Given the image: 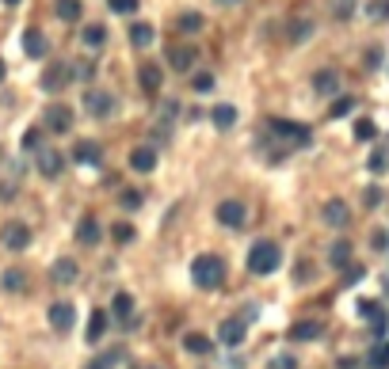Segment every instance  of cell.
I'll return each instance as SVG.
<instances>
[{
	"label": "cell",
	"mask_w": 389,
	"mask_h": 369,
	"mask_svg": "<svg viewBox=\"0 0 389 369\" xmlns=\"http://www.w3.org/2000/svg\"><path fill=\"white\" fill-rule=\"evenodd\" d=\"M138 80H141V88L145 91H160V69L157 65H141Z\"/></svg>",
	"instance_id": "cell-16"
},
{
	"label": "cell",
	"mask_w": 389,
	"mask_h": 369,
	"mask_svg": "<svg viewBox=\"0 0 389 369\" xmlns=\"http://www.w3.org/2000/svg\"><path fill=\"white\" fill-rule=\"evenodd\" d=\"M290 335L298 339V343H302V339H317V335H321V324H313V320H306V324H294V331H290Z\"/></svg>",
	"instance_id": "cell-22"
},
{
	"label": "cell",
	"mask_w": 389,
	"mask_h": 369,
	"mask_svg": "<svg viewBox=\"0 0 389 369\" xmlns=\"http://www.w3.org/2000/svg\"><path fill=\"white\" fill-rule=\"evenodd\" d=\"M73 160L76 164H100V145H96V141H76Z\"/></svg>",
	"instance_id": "cell-9"
},
{
	"label": "cell",
	"mask_w": 389,
	"mask_h": 369,
	"mask_svg": "<svg viewBox=\"0 0 389 369\" xmlns=\"http://www.w3.org/2000/svg\"><path fill=\"white\" fill-rule=\"evenodd\" d=\"M233 122H237V111H233L229 103H222V107H214V126H222V130H229Z\"/></svg>",
	"instance_id": "cell-21"
},
{
	"label": "cell",
	"mask_w": 389,
	"mask_h": 369,
	"mask_svg": "<svg viewBox=\"0 0 389 369\" xmlns=\"http://www.w3.org/2000/svg\"><path fill=\"white\" fill-rule=\"evenodd\" d=\"M370 16H389V0H374V4H370Z\"/></svg>",
	"instance_id": "cell-40"
},
{
	"label": "cell",
	"mask_w": 389,
	"mask_h": 369,
	"mask_svg": "<svg viewBox=\"0 0 389 369\" xmlns=\"http://www.w3.org/2000/svg\"><path fill=\"white\" fill-rule=\"evenodd\" d=\"M76 240H81V244H96V240H100V225L92 221H81V229H76Z\"/></svg>",
	"instance_id": "cell-19"
},
{
	"label": "cell",
	"mask_w": 389,
	"mask_h": 369,
	"mask_svg": "<svg viewBox=\"0 0 389 369\" xmlns=\"http://www.w3.org/2000/svg\"><path fill=\"white\" fill-rule=\"evenodd\" d=\"M386 164H389L386 153H374V156H370V172H386Z\"/></svg>",
	"instance_id": "cell-35"
},
{
	"label": "cell",
	"mask_w": 389,
	"mask_h": 369,
	"mask_svg": "<svg viewBox=\"0 0 389 369\" xmlns=\"http://www.w3.org/2000/svg\"><path fill=\"white\" fill-rule=\"evenodd\" d=\"M370 361H374V366H389V343H381L378 350L370 354Z\"/></svg>",
	"instance_id": "cell-32"
},
{
	"label": "cell",
	"mask_w": 389,
	"mask_h": 369,
	"mask_svg": "<svg viewBox=\"0 0 389 369\" xmlns=\"http://www.w3.org/2000/svg\"><path fill=\"white\" fill-rule=\"evenodd\" d=\"M42 84H46V88H61V84H65V73H46Z\"/></svg>",
	"instance_id": "cell-36"
},
{
	"label": "cell",
	"mask_w": 389,
	"mask_h": 369,
	"mask_svg": "<svg viewBox=\"0 0 389 369\" xmlns=\"http://www.w3.org/2000/svg\"><path fill=\"white\" fill-rule=\"evenodd\" d=\"M222 4H233V0H222Z\"/></svg>",
	"instance_id": "cell-46"
},
{
	"label": "cell",
	"mask_w": 389,
	"mask_h": 369,
	"mask_svg": "<svg viewBox=\"0 0 389 369\" xmlns=\"http://www.w3.org/2000/svg\"><path fill=\"white\" fill-rule=\"evenodd\" d=\"M191 278H195V286H199V289L222 286V278H225L222 259H218V255H199V259L191 262Z\"/></svg>",
	"instance_id": "cell-1"
},
{
	"label": "cell",
	"mask_w": 389,
	"mask_h": 369,
	"mask_svg": "<svg viewBox=\"0 0 389 369\" xmlns=\"http://www.w3.org/2000/svg\"><path fill=\"white\" fill-rule=\"evenodd\" d=\"M58 16L69 19V23H73V19H81V0H58Z\"/></svg>",
	"instance_id": "cell-23"
},
{
	"label": "cell",
	"mask_w": 389,
	"mask_h": 369,
	"mask_svg": "<svg viewBox=\"0 0 389 369\" xmlns=\"http://www.w3.org/2000/svg\"><path fill=\"white\" fill-rule=\"evenodd\" d=\"M84 107H88V111H92V115H96V118H107L115 103H111V96H107V91H92V96L84 99Z\"/></svg>",
	"instance_id": "cell-7"
},
{
	"label": "cell",
	"mask_w": 389,
	"mask_h": 369,
	"mask_svg": "<svg viewBox=\"0 0 389 369\" xmlns=\"http://www.w3.org/2000/svg\"><path fill=\"white\" fill-rule=\"evenodd\" d=\"M23 49H27V58H42V54H46V38H42V31H27L23 34Z\"/></svg>",
	"instance_id": "cell-12"
},
{
	"label": "cell",
	"mask_w": 389,
	"mask_h": 369,
	"mask_svg": "<svg viewBox=\"0 0 389 369\" xmlns=\"http://www.w3.org/2000/svg\"><path fill=\"white\" fill-rule=\"evenodd\" d=\"M123 205H126V210H138V205H141V194H138V190H126V194H123Z\"/></svg>",
	"instance_id": "cell-37"
},
{
	"label": "cell",
	"mask_w": 389,
	"mask_h": 369,
	"mask_svg": "<svg viewBox=\"0 0 389 369\" xmlns=\"http://www.w3.org/2000/svg\"><path fill=\"white\" fill-rule=\"evenodd\" d=\"M275 130H279L282 137L298 141V145H306V141H309V130H306V126H294V122H275Z\"/></svg>",
	"instance_id": "cell-15"
},
{
	"label": "cell",
	"mask_w": 389,
	"mask_h": 369,
	"mask_svg": "<svg viewBox=\"0 0 389 369\" xmlns=\"http://www.w3.org/2000/svg\"><path fill=\"white\" fill-rule=\"evenodd\" d=\"M279 262H282V251L275 244H267V240H260V244L249 251L252 274H271V271H279Z\"/></svg>",
	"instance_id": "cell-2"
},
{
	"label": "cell",
	"mask_w": 389,
	"mask_h": 369,
	"mask_svg": "<svg viewBox=\"0 0 389 369\" xmlns=\"http://www.w3.org/2000/svg\"><path fill=\"white\" fill-rule=\"evenodd\" d=\"M115 240H123V244H130V240H134V229H130V225H115Z\"/></svg>",
	"instance_id": "cell-38"
},
{
	"label": "cell",
	"mask_w": 389,
	"mask_h": 369,
	"mask_svg": "<svg viewBox=\"0 0 389 369\" xmlns=\"http://www.w3.org/2000/svg\"><path fill=\"white\" fill-rule=\"evenodd\" d=\"M324 221L336 225V229H339V225H348V205L339 202V198H336V202H328V205H324Z\"/></svg>",
	"instance_id": "cell-13"
},
{
	"label": "cell",
	"mask_w": 389,
	"mask_h": 369,
	"mask_svg": "<svg viewBox=\"0 0 389 369\" xmlns=\"http://www.w3.org/2000/svg\"><path fill=\"white\" fill-rule=\"evenodd\" d=\"M34 145H39V133H34V130L23 133V148H34Z\"/></svg>",
	"instance_id": "cell-42"
},
{
	"label": "cell",
	"mask_w": 389,
	"mask_h": 369,
	"mask_svg": "<svg viewBox=\"0 0 389 369\" xmlns=\"http://www.w3.org/2000/svg\"><path fill=\"white\" fill-rule=\"evenodd\" d=\"M168 61H172L176 69H191L195 65V49L191 46H176V49H168Z\"/></svg>",
	"instance_id": "cell-14"
},
{
	"label": "cell",
	"mask_w": 389,
	"mask_h": 369,
	"mask_svg": "<svg viewBox=\"0 0 389 369\" xmlns=\"http://www.w3.org/2000/svg\"><path fill=\"white\" fill-rule=\"evenodd\" d=\"M111 361H115V358H100V361H96V366H92V369H107Z\"/></svg>",
	"instance_id": "cell-43"
},
{
	"label": "cell",
	"mask_w": 389,
	"mask_h": 369,
	"mask_svg": "<svg viewBox=\"0 0 389 369\" xmlns=\"http://www.w3.org/2000/svg\"><path fill=\"white\" fill-rule=\"evenodd\" d=\"M328 259H332V267H344V262L351 259V247H348V244H336V247H332V255H328Z\"/></svg>",
	"instance_id": "cell-28"
},
{
	"label": "cell",
	"mask_w": 389,
	"mask_h": 369,
	"mask_svg": "<svg viewBox=\"0 0 389 369\" xmlns=\"http://www.w3.org/2000/svg\"><path fill=\"white\" fill-rule=\"evenodd\" d=\"M0 80H4V65H0Z\"/></svg>",
	"instance_id": "cell-44"
},
{
	"label": "cell",
	"mask_w": 389,
	"mask_h": 369,
	"mask_svg": "<svg viewBox=\"0 0 389 369\" xmlns=\"http://www.w3.org/2000/svg\"><path fill=\"white\" fill-rule=\"evenodd\" d=\"M76 274H81V267H76L73 259H58V262L50 267V278H54V282H61V286L76 282Z\"/></svg>",
	"instance_id": "cell-6"
},
{
	"label": "cell",
	"mask_w": 389,
	"mask_h": 369,
	"mask_svg": "<svg viewBox=\"0 0 389 369\" xmlns=\"http://www.w3.org/2000/svg\"><path fill=\"white\" fill-rule=\"evenodd\" d=\"M218 339H222L225 346H240V343H244V324H240V320H225L222 331H218Z\"/></svg>",
	"instance_id": "cell-8"
},
{
	"label": "cell",
	"mask_w": 389,
	"mask_h": 369,
	"mask_svg": "<svg viewBox=\"0 0 389 369\" xmlns=\"http://www.w3.org/2000/svg\"><path fill=\"white\" fill-rule=\"evenodd\" d=\"M355 137H359V141H370V137H374V122H366V118H363V122L355 126Z\"/></svg>",
	"instance_id": "cell-33"
},
{
	"label": "cell",
	"mask_w": 389,
	"mask_h": 369,
	"mask_svg": "<svg viewBox=\"0 0 389 369\" xmlns=\"http://www.w3.org/2000/svg\"><path fill=\"white\" fill-rule=\"evenodd\" d=\"M4 289L19 293V289H23V274H19V271H4Z\"/></svg>",
	"instance_id": "cell-29"
},
{
	"label": "cell",
	"mask_w": 389,
	"mask_h": 369,
	"mask_svg": "<svg viewBox=\"0 0 389 369\" xmlns=\"http://www.w3.org/2000/svg\"><path fill=\"white\" fill-rule=\"evenodd\" d=\"M348 111H351V99H339V103H332V118L348 115Z\"/></svg>",
	"instance_id": "cell-39"
},
{
	"label": "cell",
	"mask_w": 389,
	"mask_h": 369,
	"mask_svg": "<svg viewBox=\"0 0 389 369\" xmlns=\"http://www.w3.org/2000/svg\"><path fill=\"white\" fill-rule=\"evenodd\" d=\"M50 324H54L58 331H69V328H73V304H69V301L50 304Z\"/></svg>",
	"instance_id": "cell-5"
},
{
	"label": "cell",
	"mask_w": 389,
	"mask_h": 369,
	"mask_svg": "<svg viewBox=\"0 0 389 369\" xmlns=\"http://www.w3.org/2000/svg\"><path fill=\"white\" fill-rule=\"evenodd\" d=\"M130 42H134V46H149V42H153V27L149 23H134L130 27Z\"/></svg>",
	"instance_id": "cell-20"
},
{
	"label": "cell",
	"mask_w": 389,
	"mask_h": 369,
	"mask_svg": "<svg viewBox=\"0 0 389 369\" xmlns=\"http://www.w3.org/2000/svg\"><path fill=\"white\" fill-rule=\"evenodd\" d=\"M8 4H19V0H8Z\"/></svg>",
	"instance_id": "cell-45"
},
{
	"label": "cell",
	"mask_w": 389,
	"mask_h": 369,
	"mask_svg": "<svg viewBox=\"0 0 389 369\" xmlns=\"http://www.w3.org/2000/svg\"><path fill=\"white\" fill-rule=\"evenodd\" d=\"M103 331H107V316H103V312H92V320H88V343H100Z\"/></svg>",
	"instance_id": "cell-18"
},
{
	"label": "cell",
	"mask_w": 389,
	"mask_h": 369,
	"mask_svg": "<svg viewBox=\"0 0 389 369\" xmlns=\"http://www.w3.org/2000/svg\"><path fill=\"white\" fill-rule=\"evenodd\" d=\"M130 168H134V172H153V168H157V156H153V148H134Z\"/></svg>",
	"instance_id": "cell-11"
},
{
	"label": "cell",
	"mask_w": 389,
	"mask_h": 369,
	"mask_svg": "<svg viewBox=\"0 0 389 369\" xmlns=\"http://www.w3.org/2000/svg\"><path fill=\"white\" fill-rule=\"evenodd\" d=\"M103 38H107L103 27H88V31H84V46H103Z\"/></svg>",
	"instance_id": "cell-27"
},
{
	"label": "cell",
	"mask_w": 389,
	"mask_h": 369,
	"mask_svg": "<svg viewBox=\"0 0 389 369\" xmlns=\"http://www.w3.org/2000/svg\"><path fill=\"white\" fill-rule=\"evenodd\" d=\"M39 172L46 175V179H54V175L61 172V156L58 153H42L39 156Z\"/></svg>",
	"instance_id": "cell-17"
},
{
	"label": "cell",
	"mask_w": 389,
	"mask_h": 369,
	"mask_svg": "<svg viewBox=\"0 0 389 369\" xmlns=\"http://www.w3.org/2000/svg\"><path fill=\"white\" fill-rule=\"evenodd\" d=\"M210 88H214V76H210V73L195 76V91H210Z\"/></svg>",
	"instance_id": "cell-34"
},
{
	"label": "cell",
	"mask_w": 389,
	"mask_h": 369,
	"mask_svg": "<svg viewBox=\"0 0 389 369\" xmlns=\"http://www.w3.org/2000/svg\"><path fill=\"white\" fill-rule=\"evenodd\" d=\"M111 12H123V16H130V12H138V0H107Z\"/></svg>",
	"instance_id": "cell-31"
},
{
	"label": "cell",
	"mask_w": 389,
	"mask_h": 369,
	"mask_svg": "<svg viewBox=\"0 0 389 369\" xmlns=\"http://www.w3.org/2000/svg\"><path fill=\"white\" fill-rule=\"evenodd\" d=\"M46 126H50V130H69V126H73V115H69V107H50L46 111Z\"/></svg>",
	"instance_id": "cell-10"
},
{
	"label": "cell",
	"mask_w": 389,
	"mask_h": 369,
	"mask_svg": "<svg viewBox=\"0 0 389 369\" xmlns=\"http://www.w3.org/2000/svg\"><path fill=\"white\" fill-rule=\"evenodd\" d=\"M348 12H351V0H336V16L344 19V16H348Z\"/></svg>",
	"instance_id": "cell-41"
},
{
	"label": "cell",
	"mask_w": 389,
	"mask_h": 369,
	"mask_svg": "<svg viewBox=\"0 0 389 369\" xmlns=\"http://www.w3.org/2000/svg\"><path fill=\"white\" fill-rule=\"evenodd\" d=\"M218 221H222L225 229H240V225H244V205H240L237 198H225V202L218 205Z\"/></svg>",
	"instance_id": "cell-4"
},
{
	"label": "cell",
	"mask_w": 389,
	"mask_h": 369,
	"mask_svg": "<svg viewBox=\"0 0 389 369\" xmlns=\"http://www.w3.org/2000/svg\"><path fill=\"white\" fill-rule=\"evenodd\" d=\"M0 240H4V247H12V251H23V247L31 244V229H27V225H19V221H12V225H4Z\"/></svg>",
	"instance_id": "cell-3"
},
{
	"label": "cell",
	"mask_w": 389,
	"mask_h": 369,
	"mask_svg": "<svg viewBox=\"0 0 389 369\" xmlns=\"http://www.w3.org/2000/svg\"><path fill=\"white\" fill-rule=\"evenodd\" d=\"M199 27H202V16H199V12H183V16H180V31H191V34H195Z\"/></svg>",
	"instance_id": "cell-25"
},
{
	"label": "cell",
	"mask_w": 389,
	"mask_h": 369,
	"mask_svg": "<svg viewBox=\"0 0 389 369\" xmlns=\"http://www.w3.org/2000/svg\"><path fill=\"white\" fill-rule=\"evenodd\" d=\"M317 91H336V73H317Z\"/></svg>",
	"instance_id": "cell-30"
},
{
	"label": "cell",
	"mask_w": 389,
	"mask_h": 369,
	"mask_svg": "<svg viewBox=\"0 0 389 369\" xmlns=\"http://www.w3.org/2000/svg\"><path fill=\"white\" fill-rule=\"evenodd\" d=\"M183 343H187L191 354H207V350H210V339H207V335H187Z\"/></svg>",
	"instance_id": "cell-26"
},
{
	"label": "cell",
	"mask_w": 389,
	"mask_h": 369,
	"mask_svg": "<svg viewBox=\"0 0 389 369\" xmlns=\"http://www.w3.org/2000/svg\"><path fill=\"white\" fill-rule=\"evenodd\" d=\"M115 312L123 316V320H130L134 316V297L130 293H115Z\"/></svg>",
	"instance_id": "cell-24"
}]
</instances>
